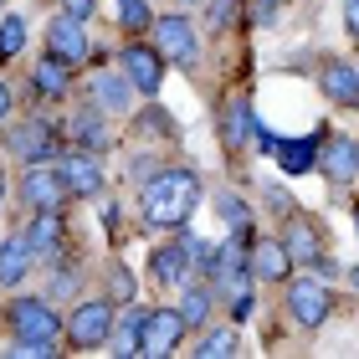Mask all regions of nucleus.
Here are the masks:
<instances>
[{
  "mask_svg": "<svg viewBox=\"0 0 359 359\" xmlns=\"http://www.w3.org/2000/svg\"><path fill=\"white\" fill-rule=\"evenodd\" d=\"M267 201H272V205H277V210H283V216H287V210H292V201H287V190H277V185H272V190H267Z\"/></svg>",
  "mask_w": 359,
  "mask_h": 359,
  "instance_id": "nucleus-35",
  "label": "nucleus"
},
{
  "mask_svg": "<svg viewBox=\"0 0 359 359\" xmlns=\"http://www.w3.org/2000/svg\"><path fill=\"white\" fill-rule=\"evenodd\" d=\"M195 205H201V180L195 170H159L149 185H144V221L159 226V231H180Z\"/></svg>",
  "mask_w": 359,
  "mask_h": 359,
  "instance_id": "nucleus-1",
  "label": "nucleus"
},
{
  "mask_svg": "<svg viewBox=\"0 0 359 359\" xmlns=\"http://www.w3.org/2000/svg\"><path fill=\"white\" fill-rule=\"evenodd\" d=\"M287 313L298 329H323L334 313V287L329 283H318V277H292V287H287Z\"/></svg>",
  "mask_w": 359,
  "mask_h": 359,
  "instance_id": "nucleus-3",
  "label": "nucleus"
},
{
  "mask_svg": "<svg viewBox=\"0 0 359 359\" xmlns=\"http://www.w3.org/2000/svg\"><path fill=\"white\" fill-rule=\"evenodd\" d=\"M6 113H11V88L0 83V123H6Z\"/></svg>",
  "mask_w": 359,
  "mask_h": 359,
  "instance_id": "nucleus-37",
  "label": "nucleus"
},
{
  "mask_svg": "<svg viewBox=\"0 0 359 359\" xmlns=\"http://www.w3.org/2000/svg\"><path fill=\"white\" fill-rule=\"evenodd\" d=\"M6 144H11V154H21V159H26V165H52L57 134H52L46 123H26V128H15Z\"/></svg>",
  "mask_w": 359,
  "mask_h": 359,
  "instance_id": "nucleus-12",
  "label": "nucleus"
},
{
  "mask_svg": "<svg viewBox=\"0 0 359 359\" xmlns=\"http://www.w3.org/2000/svg\"><path fill=\"white\" fill-rule=\"evenodd\" d=\"M26 46V21L21 15H6V21H0V57H15Z\"/></svg>",
  "mask_w": 359,
  "mask_h": 359,
  "instance_id": "nucleus-27",
  "label": "nucleus"
},
{
  "mask_svg": "<svg viewBox=\"0 0 359 359\" xmlns=\"http://www.w3.org/2000/svg\"><path fill=\"white\" fill-rule=\"evenodd\" d=\"M221 134H226V144H231V149H247V139L257 134V113H252L247 97H236V103L226 108V128H221Z\"/></svg>",
  "mask_w": 359,
  "mask_h": 359,
  "instance_id": "nucleus-18",
  "label": "nucleus"
},
{
  "mask_svg": "<svg viewBox=\"0 0 359 359\" xmlns=\"http://www.w3.org/2000/svg\"><path fill=\"white\" fill-rule=\"evenodd\" d=\"M113 323H118V318H113V303L88 298V303H77L72 318H67V344L72 349H97V344H108Z\"/></svg>",
  "mask_w": 359,
  "mask_h": 359,
  "instance_id": "nucleus-4",
  "label": "nucleus"
},
{
  "mask_svg": "<svg viewBox=\"0 0 359 359\" xmlns=\"http://www.w3.org/2000/svg\"><path fill=\"white\" fill-rule=\"evenodd\" d=\"M349 283H354V292H359V267H354V272H349Z\"/></svg>",
  "mask_w": 359,
  "mask_h": 359,
  "instance_id": "nucleus-38",
  "label": "nucleus"
},
{
  "mask_svg": "<svg viewBox=\"0 0 359 359\" xmlns=\"http://www.w3.org/2000/svg\"><path fill=\"white\" fill-rule=\"evenodd\" d=\"M318 170L329 175V185H349V180H359V144L354 139H329L318 149Z\"/></svg>",
  "mask_w": 359,
  "mask_h": 359,
  "instance_id": "nucleus-11",
  "label": "nucleus"
},
{
  "mask_svg": "<svg viewBox=\"0 0 359 359\" xmlns=\"http://www.w3.org/2000/svg\"><path fill=\"white\" fill-rule=\"evenodd\" d=\"M31 252L36 257H57L62 241H67V231H62V210H36V226H31Z\"/></svg>",
  "mask_w": 359,
  "mask_h": 359,
  "instance_id": "nucleus-16",
  "label": "nucleus"
},
{
  "mask_svg": "<svg viewBox=\"0 0 359 359\" xmlns=\"http://www.w3.org/2000/svg\"><path fill=\"white\" fill-rule=\"evenodd\" d=\"M210 298H216V287H185V303H180V313H185L190 329H201L210 318Z\"/></svg>",
  "mask_w": 359,
  "mask_h": 359,
  "instance_id": "nucleus-24",
  "label": "nucleus"
},
{
  "mask_svg": "<svg viewBox=\"0 0 359 359\" xmlns=\"http://www.w3.org/2000/svg\"><path fill=\"white\" fill-rule=\"evenodd\" d=\"M231 6H236V0H216V6H210V26H226V15H231Z\"/></svg>",
  "mask_w": 359,
  "mask_h": 359,
  "instance_id": "nucleus-34",
  "label": "nucleus"
},
{
  "mask_svg": "<svg viewBox=\"0 0 359 359\" xmlns=\"http://www.w3.org/2000/svg\"><path fill=\"white\" fill-rule=\"evenodd\" d=\"M154 165H159V159H149V154H139V159H134V180H154V175H159Z\"/></svg>",
  "mask_w": 359,
  "mask_h": 359,
  "instance_id": "nucleus-31",
  "label": "nucleus"
},
{
  "mask_svg": "<svg viewBox=\"0 0 359 359\" xmlns=\"http://www.w3.org/2000/svg\"><path fill=\"white\" fill-rule=\"evenodd\" d=\"M36 252H31V236H6L0 241V287H15L31 272Z\"/></svg>",
  "mask_w": 359,
  "mask_h": 359,
  "instance_id": "nucleus-15",
  "label": "nucleus"
},
{
  "mask_svg": "<svg viewBox=\"0 0 359 359\" xmlns=\"http://www.w3.org/2000/svg\"><path fill=\"white\" fill-rule=\"evenodd\" d=\"M195 262H190V252H185V241H175V247H159L154 252V277L159 283H185V272H190Z\"/></svg>",
  "mask_w": 359,
  "mask_h": 359,
  "instance_id": "nucleus-21",
  "label": "nucleus"
},
{
  "mask_svg": "<svg viewBox=\"0 0 359 359\" xmlns=\"http://www.w3.org/2000/svg\"><path fill=\"white\" fill-rule=\"evenodd\" d=\"M144 318H149V308H128V313L113 323V334H108V344L113 354H139V334H144Z\"/></svg>",
  "mask_w": 359,
  "mask_h": 359,
  "instance_id": "nucleus-19",
  "label": "nucleus"
},
{
  "mask_svg": "<svg viewBox=\"0 0 359 359\" xmlns=\"http://www.w3.org/2000/svg\"><path fill=\"white\" fill-rule=\"evenodd\" d=\"M67 67H72V62H62V57H52V52H46V57L36 62V93H46V97H62V93H67Z\"/></svg>",
  "mask_w": 359,
  "mask_h": 359,
  "instance_id": "nucleus-22",
  "label": "nucleus"
},
{
  "mask_svg": "<svg viewBox=\"0 0 359 359\" xmlns=\"http://www.w3.org/2000/svg\"><path fill=\"white\" fill-rule=\"evenodd\" d=\"M6 323H11V339L21 354H57V339L67 334V323L52 313L46 298H15L6 308Z\"/></svg>",
  "mask_w": 359,
  "mask_h": 359,
  "instance_id": "nucleus-2",
  "label": "nucleus"
},
{
  "mask_svg": "<svg viewBox=\"0 0 359 359\" xmlns=\"http://www.w3.org/2000/svg\"><path fill=\"white\" fill-rule=\"evenodd\" d=\"M67 180H62L57 165H31L26 180H21V201L31 210H62V201H67Z\"/></svg>",
  "mask_w": 359,
  "mask_h": 359,
  "instance_id": "nucleus-7",
  "label": "nucleus"
},
{
  "mask_svg": "<svg viewBox=\"0 0 359 359\" xmlns=\"http://www.w3.org/2000/svg\"><path fill=\"white\" fill-rule=\"evenodd\" d=\"M118 21L128 26V31H149L154 21H149V6L144 0H118Z\"/></svg>",
  "mask_w": 359,
  "mask_h": 359,
  "instance_id": "nucleus-28",
  "label": "nucleus"
},
{
  "mask_svg": "<svg viewBox=\"0 0 359 359\" xmlns=\"http://www.w3.org/2000/svg\"><path fill=\"white\" fill-rule=\"evenodd\" d=\"M283 241H287L292 262H318V257H323V231H318V221H313V216H303V210H287V221H283Z\"/></svg>",
  "mask_w": 359,
  "mask_h": 359,
  "instance_id": "nucleus-10",
  "label": "nucleus"
},
{
  "mask_svg": "<svg viewBox=\"0 0 359 359\" xmlns=\"http://www.w3.org/2000/svg\"><path fill=\"white\" fill-rule=\"evenodd\" d=\"M154 36H159L165 62H175V67H195V62H201V36H195V26L185 21V15H159Z\"/></svg>",
  "mask_w": 359,
  "mask_h": 359,
  "instance_id": "nucleus-6",
  "label": "nucleus"
},
{
  "mask_svg": "<svg viewBox=\"0 0 359 359\" xmlns=\"http://www.w3.org/2000/svg\"><path fill=\"white\" fill-rule=\"evenodd\" d=\"M277 159H283L287 175H303L318 165V139H298V144H277Z\"/></svg>",
  "mask_w": 359,
  "mask_h": 359,
  "instance_id": "nucleus-23",
  "label": "nucleus"
},
{
  "mask_svg": "<svg viewBox=\"0 0 359 359\" xmlns=\"http://www.w3.org/2000/svg\"><path fill=\"white\" fill-rule=\"evenodd\" d=\"M272 6H277V0H272Z\"/></svg>",
  "mask_w": 359,
  "mask_h": 359,
  "instance_id": "nucleus-40",
  "label": "nucleus"
},
{
  "mask_svg": "<svg viewBox=\"0 0 359 359\" xmlns=\"http://www.w3.org/2000/svg\"><path fill=\"white\" fill-rule=\"evenodd\" d=\"M354 72H359V62H354Z\"/></svg>",
  "mask_w": 359,
  "mask_h": 359,
  "instance_id": "nucleus-39",
  "label": "nucleus"
},
{
  "mask_svg": "<svg viewBox=\"0 0 359 359\" xmlns=\"http://www.w3.org/2000/svg\"><path fill=\"white\" fill-rule=\"evenodd\" d=\"M46 52L62 57V62H88V21L62 11L52 26H46Z\"/></svg>",
  "mask_w": 359,
  "mask_h": 359,
  "instance_id": "nucleus-9",
  "label": "nucleus"
},
{
  "mask_svg": "<svg viewBox=\"0 0 359 359\" xmlns=\"http://www.w3.org/2000/svg\"><path fill=\"white\" fill-rule=\"evenodd\" d=\"M72 134H77V144H83V149H93V154L108 144V134H103V118H97V113H83V118L72 123Z\"/></svg>",
  "mask_w": 359,
  "mask_h": 359,
  "instance_id": "nucleus-26",
  "label": "nucleus"
},
{
  "mask_svg": "<svg viewBox=\"0 0 359 359\" xmlns=\"http://www.w3.org/2000/svg\"><path fill=\"white\" fill-rule=\"evenodd\" d=\"M323 93L334 97V108H359V72L349 62H334V67L323 72Z\"/></svg>",
  "mask_w": 359,
  "mask_h": 359,
  "instance_id": "nucleus-17",
  "label": "nucleus"
},
{
  "mask_svg": "<svg viewBox=\"0 0 359 359\" xmlns=\"http://www.w3.org/2000/svg\"><path fill=\"white\" fill-rule=\"evenodd\" d=\"M113 292H118V298H128V292H134V277H123V272H113Z\"/></svg>",
  "mask_w": 359,
  "mask_h": 359,
  "instance_id": "nucleus-36",
  "label": "nucleus"
},
{
  "mask_svg": "<svg viewBox=\"0 0 359 359\" xmlns=\"http://www.w3.org/2000/svg\"><path fill=\"white\" fill-rule=\"evenodd\" d=\"M195 354H201V359H226V354H236V329H216V334H205L201 344H195Z\"/></svg>",
  "mask_w": 359,
  "mask_h": 359,
  "instance_id": "nucleus-25",
  "label": "nucleus"
},
{
  "mask_svg": "<svg viewBox=\"0 0 359 359\" xmlns=\"http://www.w3.org/2000/svg\"><path fill=\"white\" fill-rule=\"evenodd\" d=\"M62 11L77 15V21H88V15H93V0H62Z\"/></svg>",
  "mask_w": 359,
  "mask_h": 359,
  "instance_id": "nucleus-33",
  "label": "nucleus"
},
{
  "mask_svg": "<svg viewBox=\"0 0 359 359\" xmlns=\"http://www.w3.org/2000/svg\"><path fill=\"white\" fill-rule=\"evenodd\" d=\"M185 313L180 308H154L149 318H144V334H139V354H149V359H165L180 349V339H185Z\"/></svg>",
  "mask_w": 359,
  "mask_h": 359,
  "instance_id": "nucleus-5",
  "label": "nucleus"
},
{
  "mask_svg": "<svg viewBox=\"0 0 359 359\" xmlns=\"http://www.w3.org/2000/svg\"><path fill=\"white\" fill-rule=\"evenodd\" d=\"M57 170H62L72 195H97L103 190V165H97V154H67V159H57Z\"/></svg>",
  "mask_w": 359,
  "mask_h": 359,
  "instance_id": "nucleus-13",
  "label": "nucleus"
},
{
  "mask_svg": "<svg viewBox=\"0 0 359 359\" xmlns=\"http://www.w3.org/2000/svg\"><path fill=\"white\" fill-rule=\"evenodd\" d=\"M344 26H349V36L359 41V0H344Z\"/></svg>",
  "mask_w": 359,
  "mask_h": 359,
  "instance_id": "nucleus-32",
  "label": "nucleus"
},
{
  "mask_svg": "<svg viewBox=\"0 0 359 359\" xmlns=\"http://www.w3.org/2000/svg\"><path fill=\"white\" fill-rule=\"evenodd\" d=\"M221 216L231 221V231H241V226H247V205H241L236 195H221Z\"/></svg>",
  "mask_w": 359,
  "mask_h": 359,
  "instance_id": "nucleus-29",
  "label": "nucleus"
},
{
  "mask_svg": "<svg viewBox=\"0 0 359 359\" xmlns=\"http://www.w3.org/2000/svg\"><path fill=\"white\" fill-rule=\"evenodd\" d=\"M252 272L262 277V283H287V277H292L287 241H257V247H252Z\"/></svg>",
  "mask_w": 359,
  "mask_h": 359,
  "instance_id": "nucleus-14",
  "label": "nucleus"
},
{
  "mask_svg": "<svg viewBox=\"0 0 359 359\" xmlns=\"http://www.w3.org/2000/svg\"><path fill=\"white\" fill-rule=\"evenodd\" d=\"M93 93H97V103H103V108H113V113H128V103H134V83H128V72L123 77H113V72H103V77H97V83H93Z\"/></svg>",
  "mask_w": 359,
  "mask_h": 359,
  "instance_id": "nucleus-20",
  "label": "nucleus"
},
{
  "mask_svg": "<svg viewBox=\"0 0 359 359\" xmlns=\"http://www.w3.org/2000/svg\"><path fill=\"white\" fill-rule=\"evenodd\" d=\"M123 72L144 97H154L159 83H165V52H159V46H144V41H128L123 46Z\"/></svg>",
  "mask_w": 359,
  "mask_h": 359,
  "instance_id": "nucleus-8",
  "label": "nucleus"
},
{
  "mask_svg": "<svg viewBox=\"0 0 359 359\" xmlns=\"http://www.w3.org/2000/svg\"><path fill=\"white\" fill-rule=\"evenodd\" d=\"M72 287H77V277H72V272H57V277H52V298H67Z\"/></svg>",
  "mask_w": 359,
  "mask_h": 359,
  "instance_id": "nucleus-30",
  "label": "nucleus"
}]
</instances>
